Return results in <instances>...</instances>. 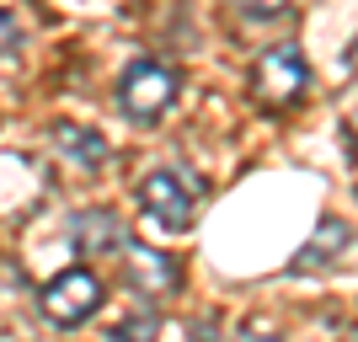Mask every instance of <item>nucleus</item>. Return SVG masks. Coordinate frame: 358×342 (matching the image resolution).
Masks as SVG:
<instances>
[{"label": "nucleus", "mask_w": 358, "mask_h": 342, "mask_svg": "<svg viewBox=\"0 0 358 342\" xmlns=\"http://www.w3.org/2000/svg\"><path fill=\"white\" fill-rule=\"evenodd\" d=\"M171 102H177V75H171V64H161V59H134L129 70H123V80H118V107H123L134 123L166 118V113H171Z\"/></svg>", "instance_id": "nucleus-1"}, {"label": "nucleus", "mask_w": 358, "mask_h": 342, "mask_svg": "<svg viewBox=\"0 0 358 342\" xmlns=\"http://www.w3.org/2000/svg\"><path fill=\"white\" fill-rule=\"evenodd\" d=\"M305 86H310V70H305V54H299L294 43H278L268 48L262 59L252 64V97L262 107H294L299 97H305Z\"/></svg>", "instance_id": "nucleus-2"}, {"label": "nucleus", "mask_w": 358, "mask_h": 342, "mask_svg": "<svg viewBox=\"0 0 358 342\" xmlns=\"http://www.w3.org/2000/svg\"><path fill=\"white\" fill-rule=\"evenodd\" d=\"M38 311L54 321V327H80V321H91V315L102 311V283H96V273L86 268H70L59 273V278L43 283V294H38Z\"/></svg>", "instance_id": "nucleus-3"}, {"label": "nucleus", "mask_w": 358, "mask_h": 342, "mask_svg": "<svg viewBox=\"0 0 358 342\" xmlns=\"http://www.w3.org/2000/svg\"><path fill=\"white\" fill-rule=\"evenodd\" d=\"M198 193H203V187L187 182L182 171H150V177L139 182V208H145V220H155L161 230H187Z\"/></svg>", "instance_id": "nucleus-4"}, {"label": "nucleus", "mask_w": 358, "mask_h": 342, "mask_svg": "<svg viewBox=\"0 0 358 342\" xmlns=\"http://www.w3.org/2000/svg\"><path fill=\"white\" fill-rule=\"evenodd\" d=\"M70 246L80 257H118L129 246V230L113 208H80L70 220Z\"/></svg>", "instance_id": "nucleus-5"}, {"label": "nucleus", "mask_w": 358, "mask_h": 342, "mask_svg": "<svg viewBox=\"0 0 358 342\" xmlns=\"http://www.w3.org/2000/svg\"><path fill=\"white\" fill-rule=\"evenodd\" d=\"M123 273H129V283H134L139 294H171L177 289V262L166 252H155V246H123Z\"/></svg>", "instance_id": "nucleus-6"}, {"label": "nucleus", "mask_w": 358, "mask_h": 342, "mask_svg": "<svg viewBox=\"0 0 358 342\" xmlns=\"http://www.w3.org/2000/svg\"><path fill=\"white\" fill-rule=\"evenodd\" d=\"M54 150H59L64 161H75L80 171H91V166H102L113 150H107L102 134H91V129H80V123H59L54 129Z\"/></svg>", "instance_id": "nucleus-7"}, {"label": "nucleus", "mask_w": 358, "mask_h": 342, "mask_svg": "<svg viewBox=\"0 0 358 342\" xmlns=\"http://www.w3.org/2000/svg\"><path fill=\"white\" fill-rule=\"evenodd\" d=\"M343 246H348V225L327 220L321 230H315V241L294 257V273H310V268H321V262H331V252H343Z\"/></svg>", "instance_id": "nucleus-8"}, {"label": "nucleus", "mask_w": 358, "mask_h": 342, "mask_svg": "<svg viewBox=\"0 0 358 342\" xmlns=\"http://www.w3.org/2000/svg\"><path fill=\"white\" fill-rule=\"evenodd\" d=\"M155 337H161V315L150 311V305H139L129 321L113 327V337H107V342H155Z\"/></svg>", "instance_id": "nucleus-9"}, {"label": "nucleus", "mask_w": 358, "mask_h": 342, "mask_svg": "<svg viewBox=\"0 0 358 342\" xmlns=\"http://www.w3.org/2000/svg\"><path fill=\"white\" fill-rule=\"evenodd\" d=\"M236 11H246V16H278V11H289L294 0H230Z\"/></svg>", "instance_id": "nucleus-10"}, {"label": "nucleus", "mask_w": 358, "mask_h": 342, "mask_svg": "<svg viewBox=\"0 0 358 342\" xmlns=\"http://www.w3.org/2000/svg\"><path fill=\"white\" fill-rule=\"evenodd\" d=\"M22 48V22L11 11H0V54H16Z\"/></svg>", "instance_id": "nucleus-11"}, {"label": "nucleus", "mask_w": 358, "mask_h": 342, "mask_svg": "<svg viewBox=\"0 0 358 342\" xmlns=\"http://www.w3.org/2000/svg\"><path fill=\"white\" fill-rule=\"evenodd\" d=\"M236 342H284V337H268V332H241Z\"/></svg>", "instance_id": "nucleus-12"}]
</instances>
